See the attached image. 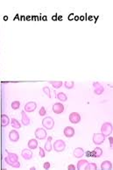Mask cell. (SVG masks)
Wrapping results in <instances>:
<instances>
[{"label": "cell", "mask_w": 113, "mask_h": 170, "mask_svg": "<svg viewBox=\"0 0 113 170\" xmlns=\"http://www.w3.org/2000/svg\"><path fill=\"white\" fill-rule=\"evenodd\" d=\"M34 135H35V138L37 139H47L48 137V133H47V131L45 130L43 127H40V128H37L35 130V132H34Z\"/></svg>", "instance_id": "277c9868"}, {"label": "cell", "mask_w": 113, "mask_h": 170, "mask_svg": "<svg viewBox=\"0 0 113 170\" xmlns=\"http://www.w3.org/2000/svg\"><path fill=\"white\" fill-rule=\"evenodd\" d=\"M56 98H57V99L60 101V102H66L67 100V96L65 93L63 92H59L56 94Z\"/></svg>", "instance_id": "7402d4cb"}, {"label": "cell", "mask_w": 113, "mask_h": 170, "mask_svg": "<svg viewBox=\"0 0 113 170\" xmlns=\"http://www.w3.org/2000/svg\"><path fill=\"white\" fill-rule=\"evenodd\" d=\"M73 155L75 158H78V159H80V158H82L84 155V150H83V148H82V147H76L74 150V152H73Z\"/></svg>", "instance_id": "9a60e30c"}, {"label": "cell", "mask_w": 113, "mask_h": 170, "mask_svg": "<svg viewBox=\"0 0 113 170\" xmlns=\"http://www.w3.org/2000/svg\"><path fill=\"white\" fill-rule=\"evenodd\" d=\"M69 118L70 123L75 125V124L80 123V121H81V115L79 114L78 112H72V113H70Z\"/></svg>", "instance_id": "52a82bcc"}, {"label": "cell", "mask_w": 113, "mask_h": 170, "mask_svg": "<svg viewBox=\"0 0 113 170\" xmlns=\"http://www.w3.org/2000/svg\"><path fill=\"white\" fill-rule=\"evenodd\" d=\"M11 125H12V126L14 128V129H19L21 128V124L19 122V120L13 118L12 119H11Z\"/></svg>", "instance_id": "cb8c5ba5"}, {"label": "cell", "mask_w": 113, "mask_h": 170, "mask_svg": "<svg viewBox=\"0 0 113 170\" xmlns=\"http://www.w3.org/2000/svg\"><path fill=\"white\" fill-rule=\"evenodd\" d=\"M64 86L67 90H72L75 87V82L73 81H70V82L69 81H66L64 82Z\"/></svg>", "instance_id": "4316f807"}, {"label": "cell", "mask_w": 113, "mask_h": 170, "mask_svg": "<svg viewBox=\"0 0 113 170\" xmlns=\"http://www.w3.org/2000/svg\"><path fill=\"white\" fill-rule=\"evenodd\" d=\"M6 153H7V157L9 158V160L11 161H13V162H14V161H19V156L16 154V153H11V152H8V151H6Z\"/></svg>", "instance_id": "44dd1931"}, {"label": "cell", "mask_w": 113, "mask_h": 170, "mask_svg": "<svg viewBox=\"0 0 113 170\" xmlns=\"http://www.w3.org/2000/svg\"><path fill=\"white\" fill-rule=\"evenodd\" d=\"M37 108V104L33 101H30L28 103H26L25 104V107H24V111L26 112V113H31V112H33Z\"/></svg>", "instance_id": "8992f818"}, {"label": "cell", "mask_w": 113, "mask_h": 170, "mask_svg": "<svg viewBox=\"0 0 113 170\" xmlns=\"http://www.w3.org/2000/svg\"><path fill=\"white\" fill-rule=\"evenodd\" d=\"M49 83L54 87V89H56V90L61 88L63 85V82L61 81H50Z\"/></svg>", "instance_id": "ffe728a7"}, {"label": "cell", "mask_w": 113, "mask_h": 170, "mask_svg": "<svg viewBox=\"0 0 113 170\" xmlns=\"http://www.w3.org/2000/svg\"><path fill=\"white\" fill-rule=\"evenodd\" d=\"M112 163L110 161H104L101 163V169L102 170H110L112 169Z\"/></svg>", "instance_id": "2e32d148"}, {"label": "cell", "mask_w": 113, "mask_h": 170, "mask_svg": "<svg viewBox=\"0 0 113 170\" xmlns=\"http://www.w3.org/2000/svg\"><path fill=\"white\" fill-rule=\"evenodd\" d=\"M10 123H11L10 118L6 114H2L1 115V126H2V127H7Z\"/></svg>", "instance_id": "5bb4252c"}, {"label": "cell", "mask_w": 113, "mask_h": 170, "mask_svg": "<svg viewBox=\"0 0 113 170\" xmlns=\"http://www.w3.org/2000/svg\"><path fill=\"white\" fill-rule=\"evenodd\" d=\"M84 154L87 156V157H91V152L90 151H87V152H84Z\"/></svg>", "instance_id": "e575fe53"}, {"label": "cell", "mask_w": 113, "mask_h": 170, "mask_svg": "<svg viewBox=\"0 0 113 170\" xmlns=\"http://www.w3.org/2000/svg\"><path fill=\"white\" fill-rule=\"evenodd\" d=\"M52 139H53V137H52V136H49V137L48 138L46 143H45V145H44V150L47 151V152H48V153H50V152L52 151V149H53V145H52V143H51Z\"/></svg>", "instance_id": "4fadbf2b"}, {"label": "cell", "mask_w": 113, "mask_h": 170, "mask_svg": "<svg viewBox=\"0 0 113 170\" xmlns=\"http://www.w3.org/2000/svg\"><path fill=\"white\" fill-rule=\"evenodd\" d=\"M100 84H101V83H100V82H93V87H94V88H96V87L99 86Z\"/></svg>", "instance_id": "d590c367"}, {"label": "cell", "mask_w": 113, "mask_h": 170, "mask_svg": "<svg viewBox=\"0 0 113 170\" xmlns=\"http://www.w3.org/2000/svg\"><path fill=\"white\" fill-rule=\"evenodd\" d=\"M30 169H31V170H34V169H36V167H32Z\"/></svg>", "instance_id": "8d00e7d4"}, {"label": "cell", "mask_w": 113, "mask_h": 170, "mask_svg": "<svg viewBox=\"0 0 113 170\" xmlns=\"http://www.w3.org/2000/svg\"><path fill=\"white\" fill-rule=\"evenodd\" d=\"M88 163H89V161L87 160H80L77 162V169H79V170L84 169Z\"/></svg>", "instance_id": "603a6c76"}, {"label": "cell", "mask_w": 113, "mask_h": 170, "mask_svg": "<svg viewBox=\"0 0 113 170\" xmlns=\"http://www.w3.org/2000/svg\"><path fill=\"white\" fill-rule=\"evenodd\" d=\"M5 162L7 165L11 166V167H14V168H19V167H20V163H19V161L13 162V161H11L9 160L8 157H5Z\"/></svg>", "instance_id": "e0dca14e"}, {"label": "cell", "mask_w": 113, "mask_h": 170, "mask_svg": "<svg viewBox=\"0 0 113 170\" xmlns=\"http://www.w3.org/2000/svg\"><path fill=\"white\" fill-rule=\"evenodd\" d=\"M84 169L85 170H96V169H97V165L93 162H91V163L89 162Z\"/></svg>", "instance_id": "484cf974"}, {"label": "cell", "mask_w": 113, "mask_h": 170, "mask_svg": "<svg viewBox=\"0 0 113 170\" xmlns=\"http://www.w3.org/2000/svg\"><path fill=\"white\" fill-rule=\"evenodd\" d=\"M109 142H110V147L113 148V137L111 136L109 137Z\"/></svg>", "instance_id": "d6a6232c"}, {"label": "cell", "mask_w": 113, "mask_h": 170, "mask_svg": "<svg viewBox=\"0 0 113 170\" xmlns=\"http://www.w3.org/2000/svg\"><path fill=\"white\" fill-rule=\"evenodd\" d=\"M50 167H51V164H50V162L49 161H46L44 164H43V167H44V169H49L50 168Z\"/></svg>", "instance_id": "1f68e13d"}, {"label": "cell", "mask_w": 113, "mask_h": 170, "mask_svg": "<svg viewBox=\"0 0 113 170\" xmlns=\"http://www.w3.org/2000/svg\"><path fill=\"white\" fill-rule=\"evenodd\" d=\"M27 145H28V148L31 149V150L36 149V148L38 147V141H37V139H31L28 141Z\"/></svg>", "instance_id": "d6986e66"}, {"label": "cell", "mask_w": 113, "mask_h": 170, "mask_svg": "<svg viewBox=\"0 0 113 170\" xmlns=\"http://www.w3.org/2000/svg\"><path fill=\"white\" fill-rule=\"evenodd\" d=\"M64 105L59 102V103H55L53 105V112L55 113V114H61L64 112Z\"/></svg>", "instance_id": "ba28073f"}, {"label": "cell", "mask_w": 113, "mask_h": 170, "mask_svg": "<svg viewBox=\"0 0 113 170\" xmlns=\"http://www.w3.org/2000/svg\"><path fill=\"white\" fill-rule=\"evenodd\" d=\"M21 156H22L23 159H25L26 161H29L32 158V152L29 148H25V149L22 150V152H21Z\"/></svg>", "instance_id": "8fae6325"}, {"label": "cell", "mask_w": 113, "mask_h": 170, "mask_svg": "<svg viewBox=\"0 0 113 170\" xmlns=\"http://www.w3.org/2000/svg\"><path fill=\"white\" fill-rule=\"evenodd\" d=\"M30 123H31L30 118L28 117V115L26 114L25 111H22L21 112V124L25 126H27L30 125Z\"/></svg>", "instance_id": "30bf717a"}, {"label": "cell", "mask_w": 113, "mask_h": 170, "mask_svg": "<svg viewBox=\"0 0 113 170\" xmlns=\"http://www.w3.org/2000/svg\"><path fill=\"white\" fill-rule=\"evenodd\" d=\"M67 169H69V170H75V169H76V167H75V165L70 164V165L67 166Z\"/></svg>", "instance_id": "836d02e7"}, {"label": "cell", "mask_w": 113, "mask_h": 170, "mask_svg": "<svg viewBox=\"0 0 113 170\" xmlns=\"http://www.w3.org/2000/svg\"><path fill=\"white\" fill-rule=\"evenodd\" d=\"M102 155H103V150L100 147H95L94 150L91 152V157H94V158H100Z\"/></svg>", "instance_id": "ac0fdd59"}, {"label": "cell", "mask_w": 113, "mask_h": 170, "mask_svg": "<svg viewBox=\"0 0 113 170\" xmlns=\"http://www.w3.org/2000/svg\"><path fill=\"white\" fill-rule=\"evenodd\" d=\"M42 90H43V92L46 94L49 98H51V92H50V89H49V87H48V86H45V87H43V89H42Z\"/></svg>", "instance_id": "f1b7e54d"}, {"label": "cell", "mask_w": 113, "mask_h": 170, "mask_svg": "<svg viewBox=\"0 0 113 170\" xmlns=\"http://www.w3.org/2000/svg\"><path fill=\"white\" fill-rule=\"evenodd\" d=\"M39 114L40 116H45L47 114V111H46V108H45L44 106H41L40 109V111H39Z\"/></svg>", "instance_id": "f546056e"}, {"label": "cell", "mask_w": 113, "mask_h": 170, "mask_svg": "<svg viewBox=\"0 0 113 170\" xmlns=\"http://www.w3.org/2000/svg\"><path fill=\"white\" fill-rule=\"evenodd\" d=\"M104 92V86L103 85H99V86H97V87H96V88H94V93L96 94V95H97V96H100V95H102Z\"/></svg>", "instance_id": "d4e9b609"}, {"label": "cell", "mask_w": 113, "mask_h": 170, "mask_svg": "<svg viewBox=\"0 0 113 170\" xmlns=\"http://www.w3.org/2000/svg\"><path fill=\"white\" fill-rule=\"evenodd\" d=\"M39 155H40L41 158H44L45 156H46V153H45V150H44V148L40 147V150H39Z\"/></svg>", "instance_id": "4dcf8cb0"}, {"label": "cell", "mask_w": 113, "mask_h": 170, "mask_svg": "<svg viewBox=\"0 0 113 170\" xmlns=\"http://www.w3.org/2000/svg\"><path fill=\"white\" fill-rule=\"evenodd\" d=\"M112 132H113V126H112L111 123L105 122L102 125L101 133H103L105 137H109L110 134H112Z\"/></svg>", "instance_id": "6da1fadb"}, {"label": "cell", "mask_w": 113, "mask_h": 170, "mask_svg": "<svg viewBox=\"0 0 113 170\" xmlns=\"http://www.w3.org/2000/svg\"><path fill=\"white\" fill-rule=\"evenodd\" d=\"M105 136L103 134V133H94V135H93V138H92V140H93V143L95 145H102L104 140H105Z\"/></svg>", "instance_id": "5b68a950"}, {"label": "cell", "mask_w": 113, "mask_h": 170, "mask_svg": "<svg viewBox=\"0 0 113 170\" xmlns=\"http://www.w3.org/2000/svg\"><path fill=\"white\" fill-rule=\"evenodd\" d=\"M53 148L55 152L57 153H61L65 150L66 148V143L64 140L62 139H57L56 141H54V145H53Z\"/></svg>", "instance_id": "3957f363"}, {"label": "cell", "mask_w": 113, "mask_h": 170, "mask_svg": "<svg viewBox=\"0 0 113 170\" xmlns=\"http://www.w3.org/2000/svg\"><path fill=\"white\" fill-rule=\"evenodd\" d=\"M42 126L47 130H52L54 126V120L52 117H45L42 120Z\"/></svg>", "instance_id": "7a4b0ae2"}, {"label": "cell", "mask_w": 113, "mask_h": 170, "mask_svg": "<svg viewBox=\"0 0 113 170\" xmlns=\"http://www.w3.org/2000/svg\"><path fill=\"white\" fill-rule=\"evenodd\" d=\"M11 106H12L13 110H18V109H19V107H20V102L19 101H13L12 103V104H11Z\"/></svg>", "instance_id": "83f0119b"}, {"label": "cell", "mask_w": 113, "mask_h": 170, "mask_svg": "<svg viewBox=\"0 0 113 170\" xmlns=\"http://www.w3.org/2000/svg\"><path fill=\"white\" fill-rule=\"evenodd\" d=\"M75 129L71 126H66L63 130V133H64V135L65 137L67 138H72L74 137L75 135Z\"/></svg>", "instance_id": "7c38bea8"}, {"label": "cell", "mask_w": 113, "mask_h": 170, "mask_svg": "<svg viewBox=\"0 0 113 170\" xmlns=\"http://www.w3.org/2000/svg\"><path fill=\"white\" fill-rule=\"evenodd\" d=\"M9 139L12 142H18L19 139V133L18 132V131H16L15 129L12 130L9 132Z\"/></svg>", "instance_id": "9c48e42d"}]
</instances>
